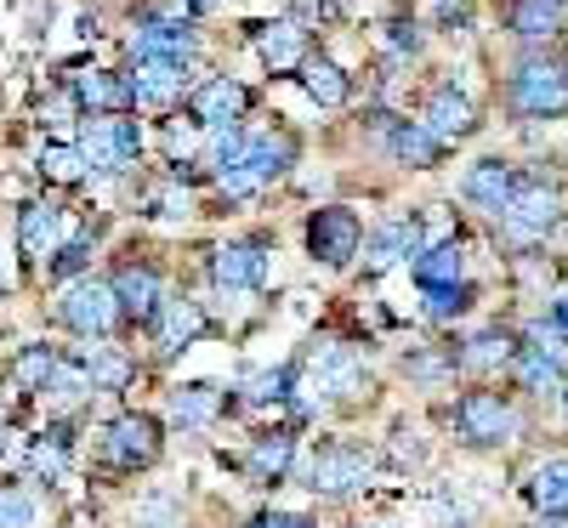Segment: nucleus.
<instances>
[{"label":"nucleus","mask_w":568,"mask_h":528,"mask_svg":"<svg viewBox=\"0 0 568 528\" xmlns=\"http://www.w3.org/2000/svg\"><path fill=\"white\" fill-rule=\"evenodd\" d=\"M85 262H91V245H85V238H74V245H63L52 262H45V273H52V278H74Z\"/></svg>","instance_id":"obj_43"},{"label":"nucleus","mask_w":568,"mask_h":528,"mask_svg":"<svg viewBox=\"0 0 568 528\" xmlns=\"http://www.w3.org/2000/svg\"><path fill=\"white\" fill-rule=\"evenodd\" d=\"M256 52H262V63H267L273 74L302 69V63H307V58H302V23H296V18L262 23V29H256Z\"/></svg>","instance_id":"obj_22"},{"label":"nucleus","mask_w":568,"mask_h":528,"mask_svg":"<svg viewBox=\"0 0 568 528\" xmlns=\"http://www.w3.org/2000/svg\"><path fill=\"white\" fill-rule=\"evenodd\" d=\"M211 278L222 291H256L267 278V251L262 245H222V251H211Z\"/></svg>","instance_id":"obj_19"},{"label":"nucleus","mask_w":568,"mask_h":528,"mask_svg":"<svg viewBox=\"0 0 568 528\" xmlns=\"http://www.w3.org/2000/svg\"><path fill=\"white\" fill-rule=\"evenodd\" d=\"M80 364L91 369V380H98L103 393H120L125 380H131V358H125V353H114V347H85V353H80Z\"/></svg>","instance_id":"obj_35"},{"label":"nucleus","mask_w":568,"mask_h":528,"mask_svg":"<svg viewBox=\"0 0 568 528\" xmlns=\"http://www.w3.org/2000/svg\"><path fill=\"white\" fill-rule=\"evenodd\" d=\"M114 296H120V307H125L136 324H154V318L165 313V284H160L154 267H120V273H114Z\"/></svg>","instance_id":"obj_18"},{"label":"nucleus","mask_w":568,"mask_h":528,"mask_svg":"<svg viewBox=\"0 0 568 528\" xmlns=\"http://www.w3.org/2000/svg\"><path fill=\"white\" fill-rule=\"evenodd\" d=\"M529 506L546 517H568V460H540L529 471Z\"/></svg>","instance_id":"obj_26"},{"label":"nucleus","mask_w":568,"mask_h":528,"mask_svg":"<svg viewBox=\"0 0 568 528\" xmlns=\"http://www.w3.org/2000/svg\"><path fill=\"white\" fill-rule=\"evenodd\" d=\"M194 52V29L187 18H142L136 34H131V58H187Z\"/></svg>","instance_id":"obj_17"},{"label":"nucleus","mask_w":568,"mask_h":528,"mask_svg":"<svg viewBox=\"0 0 568 528\" xmlns=\"http://www.w3.org/2000/svg\"><path fill=\"white\" fill-rule=\"evenodd\" d=\"M245 528H313V517H302V511H262Z\"/></svg>","instance_id":"obj_45"},{"label":"nucleus","mask_w":568,"mask_h":528,"mask_svg":"<svg viewBox=\"0 0 568 528\" xmlns=\"http://www.w3.org/2000/svg\"><path fill=\"white\" fill-rule=\"evenodd\" d=\"M511 358H517V342H511L506 329H478V335H471V342L455 353L460 369H500V364H511Z\"/></svg>","instance_id":"obj_29"},{"label":"nucleus","mask_w":568,"mask_h":528,"mask_svg":"<svg viewBox=\"0 0 568 528\" xmlns=\"http://www.w3.org/2000/svg\"><path fill=\"white\" fill-rule=\"evenodd\" d=\"M420 251H426V227H420V216H409V211L387 216L382 227L364 238L369 273H387V267H398V262H409V256H420Z\"/></svg>","instance_id":"obj_9"},{"label":"nucleus","mask_w":568,"mask_h":528,"mask_svg":"<svg viewBox=\"0 0 568 528\" xmlns=\"http://www.w3.org/2000/svg\"><path fill=\"white\" fill-rule=\"evenodd\" d=\"M284 165H291V136H256V142H251V154H245V171H251V176L267 182V176H278Z\"/></svg>","instance_id":"obj_36"},{"label":"nucleus","mask_w":568,"mask_h":528,"mask_svg":"<svg viewBox=\"0 0 568 528\" xmlns=\"http://www.w3.org/2000/svg\"><path fill=\"white\" fill-rule=\"evenodd\" d=\"M0 291H12V267H7V251H0Z\"/></svg>","instance_id":"obj_49"},{"label":"nucleus","mask_w":568,"mask_h":528,"mask_svg":"<svg viewBox=\"0 0 568 528\" xmlns=\"http://www.w3.org/2000/svg\"><path fill=\"white\" fill-rule=\"evenodd\" d=\"M551 318H557V329H568V302H557V307H551Z\"/></svg>","instance_id":"obj_50"},{"label":"nucleus","mask_w":568,"mask_h":528,"mask_svg":"<svg viewBox=\"0 0 568 528\" xmlns=\"http://www.w3.org/2000/svg\"><path fill=\"white\" fill-rule=\"evenodd\" d=\"M511 194H517V176H511L506 160H478V165L460 176V200L478 205V211H489V216H500Z\"/></svg>","instance_id":"obj_15"},{"label":"nucleus","mask_w":568,"mask_h":528,"mask_svg":"<svg viewBox=\"0 0 568 528\" xmlns=\"http://www.w3.org/2000/svg\"><path fill=\"white\" fill-rule=\"evenodd\" d=\"M387 45L393 52H420V23H387Z\"/></svg>","instance_id":"obj_46"},{"label":"nucleus","mask_w":568,"mask_h":528,"mask_svg":"<svg viewBox=\"0 0 568 528\" xmlns=\"http://www.w3.org/2000/svg\"><path fill=\"white\" fill-rule=\"evenodd\" d=\"M187 85V58H131L136 109H171Z\"/></svg>","instance_id":"obj_11"},{"label":"nucleus","mask_w":568,"mask_h":528,"mask_svg":"<svg viewBox=\"0 0 568 528\" xmlns=\"http://www.w3.org/2000/svg\"><path fill=\"white\" fill-rule=\"evenodd\" d=\"M506 103L524 120H551L568 114V69L551 58H524L506 80Z\"/></svg>","instance_id":"obj_1"},{"label":"nucleus","mask_w":568,"mask_h":528,"mask_svg":"<svg viewBox=\"0 0 568 528\" xmlns=\"http://www.w3.org/2000/svg\"><path fill=\"white\" fill-rule=\"evenodd\" d=\"M562 23H568L562 0H506V29L517 40H551L562 34Z\"/></svg>","instance_id":"obj_20"},{"label":"nucleus","mask_w":568,"mask_h":528,"mask_svg":"<svg viewBox=\"0 0 568 528\" xmlns=\"http://www.w3.org/2000/svg\"><path fill=\"white\" fill-rule=\"evenodd\" d=\"M471 307V284H433V291H420V313L426 318H455V313H466Z\"/></svg>","instance_id":"obj_38"},{"label":"nucleus","mask_w":568,"mask_h":528,"mask_svg":"<svg viewBox=\"0 0 568 528\" xmlns=\"http://www.w3.org/2000/svg\"><path fill=\"white\" fill-rule=\"evenodd\" d=\"M336 18V0H302L296 7V23H329Z\"/></svg>","instance_id":"obj_47"},{"label":"nucleus","mask_w":568,"mask_h":528,"mask_svg":"<svg viewBox=\"0 0 568 528\" xmlns=\"http://www.w3.org/2000/svg\"><path fill=\"white\" fill-rule=\"evenodd\" d=\"M85 393H98V380H91V369L80 358H58V369L45 375V387H40L45 409H58V415H69L74 404H85Z\"/></svg>","instance_id":"obj_21"},{"label":"nucleus","mask_w":568,"mask_h":528,"mask_svg":"<svg viewBox=\"0 0 568 528\" xmlns=\"http://www.w3.org/2000/svg\"><path fill=\"white\" fill-rule=\"evenodd\" d=\"M0 528H34V495L29 489H0Z\"/></svg>","instance_id":"obj_41"},{"label":"nucleus","mask_w":568,"mask_h":528,"mask_svg":"<svg viewBox=\"0 0 568 528\" xmlns=\"http://www.w3.org/2000/svg\"><path fill=\"white\" fill-rule=\"evenodd\" d=\"M74 98H80V109H91V114H131V109H136L131 74H114V69L74 74Z\"/></svg>","instance_id":"obj_16"},{"label":"nucleus","mask_w":568,"mask_h":528,"mask_svg":"<svg viewBox=\"0 0 568 528\" xmlns=\"http://www.w3.org/2000/svg\"><path fill=\"white\" fill-rule=\"evenodd\" d=\"M420 125L433 131L438 142H466L471 131H478V109H471L466 91L438 85V91H433V103H426V114H420Z\"/></svg>","instance_id":"obj_14"},{"label":"nucleus","mask_w":568,"mask_h":528,"mask_svg":"<svg viewBox=\"0 0 568 528\" xmlns=\"http://www.w3.org/2000/svg\"><path fill=\"white\" fill-rule=\"evenodd\" d=\"M120 313L125 307L114 296V284H98V278H74V284H63V296H58V318L74 335H85V342H91V335H109Z\"/></svg>","instance_id":"obj_3"},{"label":"nucleus","mask_w":568,"mask_h":528,"mask_svg":"<svg viewBox=\"0 0 568 528\" xmlns=\"http://www.w3.org/2000/svg\"><path fill=\"white\" fill-rule=\"evenodd\" d=\"M291 460H296V431H262V438L251 444V455H245L256 484H278V477L291 471Z\"/></svg>","instance_id":"obj_24"},{"label":"nucleus","mask_w":568,"mask_h":528,"mask_svg":"<svg viewBox=\"0 0 568 528\" xmlns=\"http://www.w3.org/2000/svg\"><path fill=\"white\" fill-rule=\"evenodd\" d=\"M240 387H245V398H251V404H278V398H291L296 369H256V375H245V380H240Z\"/></svg>","instance_id":"obj_39"},{"label":"nucleus","mask_w":568,"mask_h":528,"mask_svg":"<svg viewBox=\"0 0 568 528\" xmlns=\"http://www.w3.org/2000/svg\"><path fill=\"white\" fill-rule=\"evenodd\" d=\"M251 142H256V136H245L240 125H216V131H205V165H211L216 176L240 171L245 154H251Z\"/></svg>","instance_id":"obj_30"},{"label":"nucleus","mask_w":568,"mask_h":528,"mask_svg":"<svg viewBox=\"0 0 568 528\" xmlns=\"http://www.w3.org/2000/svg\"><path fill=\"white\" fill-rule=\"evenodd\" d=\"M382 149H387V160H398V165H409V171H426V165H438V154H444V142L426 131L420 120H393V114H382Z\"/></svg>","instance_id":"obj_13"},{"label":"nucleus","mask_w":568,"mask_h":528,"mask_svg":"<svg viewBox=\"0 0 568 528\" xmlns=\"http://www.w3.org/2000/svg\"><path fill=\"white\" fill-rule=\"evenodd\" d=\"M364 380V358L353 347H318L313 364H307V387L302 393H318V398H353Z\"/></svg>","instance_id":"obj_12"},{"label":"nucleus","mask_w":568,"mask_h":528,"mask_svg":"<svg viewBox=\"0 0 568 528\" xmlns=\"http://www.w3.org/2000/svg\"><path fill=\"white\" fill-rule=\"evenodd\" d=\"M154 329H160V353H182V347H194L200 335H205V307L200 302H165V313L154 318Z\"/></svg>","instance_id":"obj_23"},{"label":"nucleus","mask_w":568,"mask_h":528,"mask_svg":"<svg viewBox=\"0 0 568 528\" xmlns=\"http://www.w3.org/2000/svg\"><path fill=\"white\" fill-rule=\"evenodd\" d=\"M34 171H40L45 182H58V187H74V182L85 176V154H80V142H45Z\"/></svg>","instance_id":"obj_32"},{"label":"nucleus","mask_w":568,"mask_h":528,"mask_svg":"<svg viewBox=\"0 0 568 528\" xmlns=\"http://www.w3.org/2000/svg\"><path fill=\"white\" fill-rule=\"evenodd\" d=\"M369 528H382V522H369Z\"/></svg>","instance_id":"obj_51"},{"label":"nucleus","mask_w":568,"mask_h":528,"mask_svg":"<svg viewBox=\"0 0 568 528\" xmlns=\"http://www.w3.org/2000/svg\"><path fill=\"white\" fill-rule=\"evenodd\" d=\"M369 471H375V455L358 449V444H324L313 460H307V489L313 495H353L369 484Z\"/></svg>","instance_id":"obj_4"},{"label":"nucleus","mask_w":568,"mask_h":528,"mask_svg":"<svg viewBox=\"0 0 568 528\" xmlns=\"http://www.w3.org/2000/svg\"><path fill=\"white\" fill-rule=\"evenodd\" d=\"M409 12H415L420 29H444V34H455V29L471 23V0H409Z\"/></svg>","instance_id":"obj_34"},{"label":"nucleus","mask_w":568,"mask_h":528,"mask_svg":"<svg viewBox=\"0 0 568 528\" xmlns=\"http://www.w3.org/2000/svg\"><path fill=\"white\" fill-rule=\"evenodd\" d=\"M29 466L45 477V484H58V477H63V466H69V431H63V426L40 431V438L29 444Z\"/></svg>","instance_id":"obj_33"},{"label":"nucleus","mask_w":568,"mask_h":528,"mask_svg":"<svg viewBox=\"0 0 568 528\" xmlns=\"http://www.w3.org/2000/svg\"><path fill=\"white\" fill-rule=\"evenodd\" d=\"M103 455H109L120 471L154 466V460H160V420H154V415H120V420H109Z\"/></svg>","instance_id":"obj_8"},{"label":"nucleus","mask_w":568,"mask_h":528,"mask_svg":"<svg viewBox=\"0 0 568 528\" xmlns=\"http://www.w3.org/2000/svg\"><path fill=\"white\" fill-rule=\"evenodd\" d=\"M182 7H187V12H216L222 0H182Z\"/></svg>","instance_id":"obj_48"},{"label":"nucleus","mask_w":568,"mask_h":528,"mask_svg":"<svg viewBox=\"0 0 568 528\" xmlns=\"http://www.w3.org/2000/svg\"><path fill=\"white\" fill-rule=\"evenodd\" d=\"M562 404H568V393H562Z\"/></svg>","instance_id":"obj_52"},{"label":"nucleus","mask_w":568,"mask_h":528,"mask_svg":"<svg viewBox=\"0 0 568 528\" xmlns=\"http://www.w3.org/2000/svg\"><path fill=\"white\" fill-rule=\"evenodd\" d=\"M216 194H222V200H251V194H262V176H251V171L240 165V171L216 176Z\"/></svg>","instance_id":"obj_44"},{"label":"nucleus","mask_w":568,"mask_h":528,"mask_svg":"<svg viewBox=\"0 0 568 528\" xmlns=\"http://www.w3.org/2000/svg\"><path fill=\"white\" fill-rule=\"evenodd\" d=\"M18 245L29 262H45V256H58V211L52 205H23L18 211Z\"/></svg>","instance_id":"obj_25"},{"label":"nucleus","mask_w":568,"mask_h":528,"mask_svg":"<svg viewBox=\"0 0 568 528\" xmlns=\"http://www.w3.org/2000/svg\"><path fill=\"white\" fill-rule=\"evenodd\" d=\"M460 273H466L460 238H444V245H433V251L415 256V284H420V291H433V284H460Z\"/></svg>","instance_id":"obj_27"},{"label":"nucleus","mask_w":568,"mask_h":528,"mask_svg":"<svg viewBox=\"0 0 568 528\" xmlns=\"http://www.w3.org/2000/svg\"><path fill=\"white\" fill-rule=\"evenodd\" d=\"M251 109V91L227 74H211L194 98H187V120L200 131H216V125H240V114Z\"/></svg>","instance_id":"obj_10"},{"label":"nucleus","mask_w":568,"mask_h":528,"mask_svg":"<svg viewBox=\"0 0 568 528\" xmlns=\"http://www.w3.org/2000/svg\"><path fill=\"white\" fill-rule=\"evenodd\" d=\"M80 154H85V171L98 176H120L136 165L142 154V125L125 120V114H91L80 125Z\"/></svg>","instance_id":"obj_2"},{"label":"nucleus","mask_w":568,"mask_h":528,"mask_svg":"<svg viewBox=\"0 0 568 528\" xmlns=\"http://www.w3.org/2000/svg\"><path fill=\"white\" fill-rule=\"evenodd\" d=\"M455 426H460V438H466V444L489 449V444H506L511 431H517V415H511V404H506L500 393L471 387V393L455 398Z\"/></svg>","instance_id":"obj_5"},{"label":"nucleus","mask_w":568,"mask_h":528,"mask_svg":"<svg viewBox=\"0 0 568 528\" xmlns=\"http://www.w3.org/2000/svg\"><path fill=\"white\" fill-rule=\"evenodd\" d=\"M358 245H364V222H358L353 211L324 205V211L307 216V251H313V262H324V267H347V262L358 256Z\"/></svg>","instance_id":"obj_6"},{"label":"nucleus","mask_w":568,"mask_h":528,"mask_svg":"<svg viewBox=\"0 0 568 528\" xmlns=\"http://www.w3.org/2000/svg\"><path fill=\"white\" fill-rule=\"evenodd\" d=\"M216 415H222V393L205 387V380H194V387H176V393H171V420H182V426H211Z\"/></svg>","instance_id":"obj_31"},{"label":"nucleus","mask_w":568,"mask_h":528,"mask_svg":"<svg viewBox=\"0 0 568 528\" xmlns=\"http://www.w3.org/2000/svg\"><path fill=\"white\" fill-rule=\"evenodd\" d=\"M176 495H149L136 506V528H176Z\"/></svg>","instance_id":"obj_42"},{"label":"nucleus","mask_w":568,"mask_h":528,"mask_svg":"<svg viewBox=\"0 0 568 528\" xmlns=\"http://www.w3.org/2000/svg\"><path fill=\"white\" fill-rule=\"evenodd\" d=\"M58 369V353L52 347H29V353H18V364H12V375H18V387H45V375Z\"/></svg>","instance_id":"obj_40"},{"label":"nucleus","mask_w":568,"mask_h":528,"mask_svg":"<svg viewBox=\"0 0 568 528\" xmlns=\"http://www.w3.org/2000/svg\"><path fill=\"white\" fill-rule=\"evenodd\" d=\"M142 211H149L154 222H182L187 211H194V200H187L182 182L171 176V182H160V187H149V194H142Z\"/></svg>","instance_id":"obj_37"},{"label":"nucleus","mask_w":568,"mask_h":528,"mask_svg":"<svg viewBox=\"0 0 568 528\" xmlns=\"http://www.w3.org/2000/svg\"><path fill=\"white\" fill-rule=\"evenodd\" d=\"M302 85H307V98H313L318 109H342V103L353 98L347 74L329 63V58H307V63H302Z\"/></svg>","instance_id":"obj_28"},{"label":"nucleus","mask_w":568,"mask_h":528,"mask_svg":"<svg viewBox=\"0 0 568 528\" xmlns=\"http://www.w3.org/2000/svg\"><path fill=\"white\" fill-rule=\"evenodd\" d=\"M500 227L517 238V245H529V238H546V233L557 227V194H551L546 182H524V176H517V194L506 200Z\"/></svg>","instance_id":"obj_7"}]
</instances>
